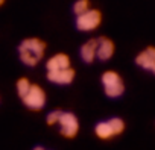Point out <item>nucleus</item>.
Returning a JSON list of instances; mask_svg holds the SVG:
<instances>
[{"label":"nucleus","instance_id":"f257e3e1","mask_svg":"<svg viewBox=\"0 0 155 150\" xmlns=\"http://www.w3.org/2000/svg\"><path fill=\"white\" fill-rule=\"evenodd\" d=\"M46 49H47V44L44 40H41L38 37H29L20 43L18 55H20V59L25 65L35 67L44 58Z\"/></svg>","mask_w":155,"mask_h":150},{"label":"nucleus","instance_id":"f03ea898","mask_svg":"<svg viewBox=\"0 0 155 150\" xmlns=\"http://www.w3.org/2000/svg\"><path fill=\"white\" fill-rule=\"evenodd\" d=\"M101 82H102V87H104V93L111 99L120 97L125 93V82H123L120 74L114 70L104 71Z\"/></svg>","mask_w":155,"mask_h":150},{"label":"nucleus","instance_id":"7ed1b4c3","mask_svg":"<svg viewBox=\"0 0 155 150\" xmlns=\"http://www.w3.org/2000/svg\"><path fill=\"white\" fill-rule=\"evenodd\" d=\"M125 121L120 117H113L107 121H99L94 127V133L99 139H111L114 136H119L125 132Z\"/></svg>","mask_w":155,"mask_h":150},{"label":"nucleus","instance_id":"20e7f679","mask_svg":"<svg viewBox=\"0 0 155 150\" xmlns=\"http://www.w3.org/2000/svg\"><path fill=\"white\" fill-rule=\"evenodd\" d=\"M25 106L31 111H41L46 105V100H47V96H46V91L41 85L38 84H32L29 91L21 97Z\"/></svg>","mask_w":155,"mask_h":150},{"label":"nucleus","instance_id":"39448f33","mask_svg":"<svg viewBox=\"0 0 155 150\" xmlns=\"http://www.w3.org/2000/svg\"><path fill=\"white\" fill-rule=\"evenodd\" d=\"M102 23V12L99 9H88L87 12L76 17V27L84 32H91L97 29Z\"/></svg>","mask_w":155,"mask_h":150},{"label":"nucleus","instance_id":"423d86ee","mask_svg":"<svg viewBox=\"0 0 155 150\" xmlns=\"http://www.w3.org/2000/svg\"><path fill=\"white\" fill-rule=\"evenodd\" d=\"M59 133L64 138H74L79 132V120L73 112H64L59 117Z\"/></svg>","mask_w":155,"mask_h":150},{"label":"nucleus","instance_id":"0eeeda50","mask_svg":"<svg viewBox=\"0 0 155 150\" xmlns=\"http://www.w3.org/2000/svg\"><path fill=\"white\" fill-rule=\"evenodd\" d=\"M135 64L138 67H141L143 70H147L155 74V46L144 47L135 56Z\"/></svg>","mask_w":155,"mask_h":150},{"label":"nucleus","instance_id":"6e6552de","mask_svg":"<svg viewBox=\"0 0 155 150\" xmlns=\"http://www.w3.org/2000/svg\"><path fill=\"white\" fill-rule=\"evenodd\" d=\"M76 71L70 67V68H64V70H56V71H47V79L52 84L56 85H68L73 82Z\"/></svg>","mask_w":155,"mask_h":150},{"label":"nucleus","instance_id":"1a4fd4ad","mask_svg":"<svg viewBox=\"0 0 155 150\" xmlns=\"http://www.w3.org/2000/svg\"><path fill=\"white\" fill-rule=\"evenodd\" d=\"M116 50V46L113 43V40H110L108 37H101L97 38V49H96V58L101 61H108L113 58Z\"/></svg>","mask_w":155,"mask_h":150},{"label":"nucleus","instance_id":"9d476101","mask_svg":"<svg viewBox=\"0 0 155 150\" xmlns=\"http://www.w3.org/2000/svg\"><path fill=\"white\" fill-rule=\"evenodd\" d=\"M70 67H71V61L67 53H55L46 62L47 71H56V70H64V68H70Z\"/></svg>","mask_w":155,"mask_h":150},{"label":"nucleus","instance_id":"9b49d317","mask_svg":"<svg viewBox=\"0 0 155 150\" xmlns=\"http://www.w3.org/2000/svg\"><path fill=\"white\" fill-rule=\"evenodd\" d=\"M96 49H97V38H90L81 47V56L85 62H93L96 59Z\"/></svg>","mask_w":155,"mask_h":150},{"label":"nucleus","instance_id":"f8f14e48","mask_svg":"<svg viewBox=\"0 0 155 150\" xmlns=\"http://www.w3.org/2000/svg\"><path fill=\"white\" fill-rule=\"evenodd\" d=\"M31 81L28 79V78H20L18 81H17V84H15V88H17V93H18V96H20V99L29 91V88H31Z\"/></svg>","mask_w":155,"mask_h":150},{"label":"nucleus","instance_id":"ddd939ff","mask_svg":"<svg viewBox=\"0 0 155 150\" xmlns=\"http://www.w3.org/2000/svg\"><path fill=\"white\" fill-rule=\"evenodd\" d=\"M88 9H90V0H76L73 5V12L76 14V17L87 12Z\"/></svg>","mask_w":155,"mask_h":150},{"label":"nucleus","instance_id":"4468645a","mask_svg":"<svg viewBox=\"0 0 155 150\" xmlns=\"http://www.w3.org/2000/svg\"><path fill=\"white\" fill-rule=\"evenodd\" d=\"M61 114H62V111H61V109H55V111L49 112V114H47V117H46V121H47V124H49V126L58 124Z\"/></svg>","mask_w":155,"mask_h":150},{"label":"nucleus","instance_id":"2eb2a0df","mask_svg":"<svg viewBox=\"0 0 155 150\" xmlns=\"http://www.w3.org/2000/svg\"><path fill=\"white\" fill-rule=\"evenodd\" d=\"M34 150H46V148L41 147V145H37V147H34Z\"/></svg>","mask_w":155,"mask_h":150},{"label":"nucleus","instance_id":"dca6fc26","mask_svg":"<svg viewBox=\"0 0 155 150\" xmlns=\"http://www.w3.org/2000/svg\"><path fill=\"white\" fill-rule=\"evenodd\" d=\"M3 3H5V0H0V6H2Z\"/></svg>","mask_w":155,"mask_h":150}]
</instances>
